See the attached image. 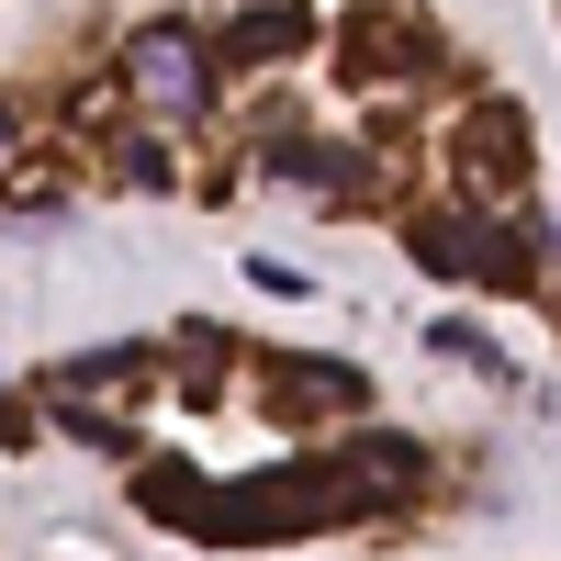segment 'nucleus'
<instances>
[{"label":"nucleus","instance_id":"nucleus-1","mask_svg":"<svg viewBox=\"0 0 561 561\" xmlns=\"http://www.w3.org/2000/svg\"><path fill=\"white\" fill-rule=\"evenodd\" d=\"M359 517V494L325 472V460H270V472H248V483H203V505L180 528H192L203 550H259V539H314V528H348Z\"/></svg>","mask_w":561,"mask_h":561},{"label":"nucleus","instance_id":"nucleus-2","mask_svg":"<svg viewBox=\"0 0 561 561\" xmlns=\"http://www.w3.org/2000/svg\"><path fill=\"white\" fill-rule=\"evenodd\" d=\"M404 248L427 259L438 280H472V293H539V259H550V237L494 225V214H415Z\"/></svg>","mask_w":561,"mask_h":561},{"label":"nucleus","instance_id":"nucleus-3","mask_svg":"<svg viewBox=\"0 0 561 561\" xmlns=\"http://www.w3.org/2000/svg\"><path fill=\"white\" fill-rule=\"evenodd\" d=\"M124 79H135V102L147 113H203L214 102V57H203V34H180V23H147L124 45Z\"/></svg>","mask_w":561,"mask_h":561},{"label":"nucleus","instance_id":"nucleus-4","mask_svg":"<svg viewBox=\"0 0 561 561\" xmlns=\"http://www.w3.org/2000/svg\"><path fill=\"white\" fill-rule=\"evenodd\" d=\"M449 180H460V192H517V180H528V113L517 102H472V113H460V135H449Z\"/></svg>","mask_w":561,"mask_h":561},{"label":"nucleus","instance_id":"nucleus-5","mask_svg":"<svg viewBox=\"0 0 561 561\" xmlns=\"http://www.w3.org/2000/svg\"><path fill=\"white\" fill-rule=\"evenodd\" d=\"M270 415L280 427H325V415H370V370L348 359H270Z\"/></svg>","mask_w":561,"mask_h":561},{"label":"nucleus","instance_id":"nucleus-6","mask_svg":"<svg viewBox=\"0 0 561 561\" xmlns=\"http://www.w3.org/2000/svg\"><path fill=\"white\" fill-rule=\"evenodd\" d=\"M337 68L348 79H427L438 68V23H415V12H348Z\"/></svg>","mask_w":561,"mask_h":561},{"label":"nucleus","instance_id":"nucleus-7","mask_svg":"<svg viewBox=\"0 0 561 561\" xmlns=\"http://www.w3.org/2000/svg\"><path fill=\"white\" fill-rule=\"evenodd\" d=\"M325 472H337V483L359 494V517H370V505L427 494V449H415V438H393V427H370V438H348V449H325Z\"/></svg>","mask_w":561,"mask_h":561},{"label":"nucleus","instance_id":"nucleus-8","mask_svg":"<svg viewBox=\"0 0 561 561\" xmlns=\"http://www.w3.org/2000/svg\"><path fill=\"white\" fill-rule=\"evenodd\" d=\"M270 180H314L325 203H348V192H359L370 169H359L348 147H314V135H280V147H270Z\"/></svg>","mask_w":561,"mask_h":561},{"label":"nucleus","instance_id":"nucleus-9","mask_svg":"<svg viewBox=\"0 0 561 561\" xmlns=\"http://www.w3.org/2000/svg\"><path fill=\"white\" fill-rule=\"evenodd\" d=\"M304 45H314V23L270 0V12H248L237 34H225V57H237V68H280V57H304Z\"/></svg>","mask_w":561,"mask_h":561},{"label":"nucleus","instance_id":"nucleus-10","mask_svg":"<svg viewBox=\"0 0 561 561\" xmlns=\"http://www.w3.org/2000/svg\"><path fill=\"white\" fill-rule=\"evenodd\" d=\"M147 382V348H90V359H57V393H124Z\"/></svg>","mask_w":561,"mask_h":561},{"label":"nucleus","instance_id":"nucleus-11","mask_svg":"<svg viewBox=\"0 0 561 561\" xmlns=\"http://www.w3.org/2000/svg\"><path fill=\"white\" fill-rule=\"evenodd\" d=\"M57 427H68V438H90L102 460H135V427H124V415H102L90 393H57Z\"/></svg>","mask_w":561,"mask_h":561},{"label":"nucleus","instance_id":"nucleus-12","mask_svg":"<svg viewBox=\"0 0 561 561\" xmlns=\"http://www.w3.org/2000/svg\"><path fill=\"white\" fill-rule=\"evenodd\" d=\"M427 348H438V359H460V370H505V348L483 337V325H460V314H438V325H427Z\"/></svg>","mask_w":561,"mask_h":561},{"label":"nucleus","instance_id":"nucleus-13","mask_svg":"<svg viewBox=\"0 0 561 561\" xmlns=\"http://www.w3.org/2000/svg\"><path fill=\"white\" fill-rule=\"evenodd\" d=\"M169 359H203L192 382H214V359H237V337H225V325H180V337H169Z\"/></svg>","mask_w":561,"mask_h":561},{"label":"nucleus","instance_id":"nucleus-14","mask_svg":"<svg viewBox=\"0 0 561 561\" xmlns=\"http://www.w3.org/2000/svg\"><path fill=\"white\" fill-rule=\"evenodd\" d=\"M248 280H259V293H280V304H293V293H314V280H304L293 259H248Z\"/></svg>","mask_w":561,"mask_h":561},{"label":"nucleus","instance_id":"nucleus-15","mask_svg":"<svg viewBox=\"0 0 561 561\" xmlns=\"http://www.w3.org/2000/svg\"><path fill=\"white\" fill-rule=\"evenodd\" d=\"M124 180L135 192H169V147H124Z\"/></svg>","mask_w":561,"mask_h":561}]
</instances>
